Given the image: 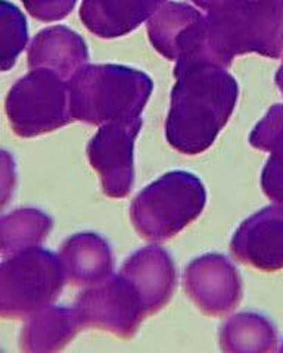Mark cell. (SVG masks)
I'll use <instances>...</instances> for the list:
<instances>
[{
	"mask_svg": "<svg viewBox=\"0 0 283 353\" xmlns=\"http://www.w3.org/2000/svg\"><path fill=\"white\" fill-rule=\"evenodd\" d=\"M53 228V219L40 209L21 208L0 221V250L2 258L18 252L39 248Z\"/></svg>",
	"mask_w": 283,
	"mask_h": 353,
	"instance_id": "cell-17",
	"label": "cell"
},
{
	"mask_svg": "<svg viewBox=\"0 0 283 353\" xmlns=\"http://www.w3.org/2000/svg\"><path fill=\"white\" fill-rule=\"evenodd\" d=\"M148 32L154 48L170 61L210 59L205 22L197 10L188 6L168 5L149 21Z\"/></svg>",
	"mask_w": 283,
	"mask_h": 353,
	"instance_id": "cell-10",
	"label": "cell"
},
{
	"mask_svg": "<svg viewBox=\"0 0 283 353\" xmlns=\"http://www.w3.org/2000/svg\"><path fill=\"white\" fill-rule=\"evenodd\" d=\"M119 274L136 287L148 316L157 314L170 302L177 284L174 261L159 246H146L135 252L124 262Z\"/></svg>",
	"mask_w": 283,
	"mask_h": 353,
	"instance_id": "cell-11",
	"label": "cell"
},
{
	"mask_svg": "<svg viewBox=\"0 0 283 353\" xmlns=\"http://www.w3.org/2000/svg\"><path fill=\"white\" fill-rule=\"evenodd\" d=\"M142 119L101 125L87 145L90 167L101 179L105 196L127 197L135 184V143L142 130Z\"/></svg>",
	"mask_w": 283,
	"mask_h": 353,
	"instance_id": "cell-7",
	"label": "cell"
},
{
	"mask_svg": "<svg viewBox=\"0 0 283 353\" xmlns=\"http://www.w3.org/2000/svg\"><path fill=\"white\" fill-rule=\"evenodd\" d=\"M87 59L89 53L84 40L65 27L41 31L32 41L28 53L31 70L55 71L62 79H70L77 74Z\"/></svg>",
	"mask_w": 283,
	"mask_h": 353,
	"instance_id": "cell-13",
	"label": "cell"
},
{
	"mask_svg": "<svg viewBox=\"0 0 283 353\" xmlns=\"http://www.w3.org/2000/svg\"><path fill=\"white\" fill-rule=\"evenodd\" d=\"M81 328L75 309L48 306L27 318L21 331L19 347L24 352H58L77 336Z\"/></svg>",
	"mask_w": 283,
	"mask_h": 353,
	"instance_id": "cell-14",
	"label": "cell"
},
{
	"mask_svg": "<svg viewBox=\"0 0 283 353\" xmlns=\"http://www.w3.org/2000/svg\"><path fill=\"white\" fill-rule=\"evenodd\" d=\"M67 281L61 256L31 248L5 258L0 267V314L24 319L55 302Z\"/></svg>",
	"mask_w": 283,
	"mask_h": 353,
	"instance_id": "cell-4",
	"label": "cell"
},
{
	"mask_svg": "<svg viewBox=\"0 0 283 353\" xmlns=\"http://www.w3.org/2000/svg\"><path fill=\"white\" fill-rule=\"evenodd\" d=\"M249 145L270 153L261 172V187L270 201L283 205V105L271 108L254 127Z\"/></svg>",
	"mask_w": 283,
	"mask_h": 353,
	"instance_id": "cell-15",
	"label": "cell"
},
{
	"mask_svg": "<svg viewBox=\"0 0 283 353\" xmlns=\"http://www.w3.org/2000/svg\"><path fill=\"white\" fill-rule=\"evenodd\" d=\"M74 121L90 125L140 118L152 92L148 75L121 65L81 68L68 84Z\"/></svg>",
	"mask_w": 283,
	"mask_h": 353,
	"instance_id": "cell-2",
	"label": "cell"
},
{
	"mask_svg": "<svg viewBox=\"0 0 283 353\" xmlns=\"http://www.w3.org/2000/svg\"><path fill=\"white\" fill-rule=\"evenodd\" d=\"M282 353H283V343H282V346H280V349H279Z\"/></svg>",
	"mask_w": 283,
	"mask_h": 353,
	"instance_id": "cell-20",
	"label": "cell"
},
{
	"mask_svg": "<svg viewBox=\"0 0 283 353\" xmlns=\"http://www.w3.org/2000/svg\"><path fill=\"white\" fill-rule=\"evenodd\" d=\"M3 70L14 65L15 59L27 43V27L26 19L12 6L8 10L6 3L3 5Z\"/></svg>",
	"mask_w": 283,
	"mask_h": 353,
	"instance_id": "cell-18",
	"label": "cell"
},
{
	"mask_svg": "<svg viewBox=\"0 0 283 353\" xmlns=\"http://www.w3.org/2000/svg\"><path fill=\"white\" fill-rule=\"evenodd\" d=\"M277 84L280 87V90L283 92V65H282V68H280V71L277 74Z\"/></svg>",
	"mask_w": 283,
	"mask_h": 353,
	"instance_id": "cell-19",
	"label": "cell"
},
{
	"mask_svg": "<svg viewBox=\"0 0 283 353\" xmlns=\"http://www.w3.org/2000/svg\"><path fill=\"white\" fill-rule=\"evenodd\" d=\"M55 71L37 68L21 79L6 97V115L19 137H37L72 123L70 88Z\"/></svg>",
	"mask_w": 283,
	"mask_h": 353,
	"instance_id": "cell-5",
	"label": "cell"
},
{
	"mask_svg": "<svg viewBox=\"0 0 283 353\" xmlns=\"http://www.w3.org/2000/svg\"><path fill=\"white\" fill-rule=\"evenodd\" d=\"M174 75L177 83L171 93L166 139L174 150L193 157L208 150L231 119L237 84L210 59L179 61Z\"/></svg>",
	"mask_w": 283,
	"mask_h": 353,
	"instance_id": "cell-1",
	"label": "cell"
},
{
	"mask_svg": "<svg viewBox=\"0 0 283 353\" xmlns=\"http://www.w3.org/2000/svg\"><path fill=\"white\" fill-rule=\"evenodd\" d=\"M74 309L83 330H104L119 339H133L148 318L136 287L121 274L87 287L75 299Z\"/></svg>",
	"mask_w": 283,
	"mask_h": 353,
	"instance_id": "cell-6",
	"label": "cell"
},
{
	"mask_svg": "<svg viewBox=\"0 0 283 353\" xmlns=\"http://www.w3.org/2000/svg\"><path fill=\"white\" fill-rule=\"evenodd\" d=\"M204 183L188 171H170L146 185L130 205V219L140 237L161 243L177 236L205 208Z\"/></svg>",
	"mask_w": 283,
	"mask_h": 353,
	"instance_id": "cell-3",
	"label": "cell"
},
{
	"mask_svg": "<svg viewBox=\"0 0 283 353\" xmlns=\"http://www.w3.org/2000/svg\"><path fill=\"white\" fill-rule=\"evenodd\" d=\"M61 261L67 281L90 287L104 283L114 271V252L110 243L96 233H79L64 241Z\"/></svg>",
	"mask_w": 283,
	"mask_h": 353,
	"instance_id": "cell-12",
	"label": "cell"
},
{
	"mask_svg": "<svg viewBox=\"0 0 283 353\" xmlns=\"http://www.w3.org/2000/svg\"><path fill=\"white\" fill-rule=\"evenodd\" d=\"M189 299L206 316H224L241 303L242 277L222 253H205L189 262L183 272Z\"/></svg>",
	"mask_w": 283,
	"mask_h": 353,
	"instance_id": "cell-8",
	"label": "cell"
},
{
	"mask_svg": "<svg viewBox=\"0 0 283 353\" xmlns=\"http://www.w3.org/2000/svg\"><path fill=\"white\" fill-rule=\"evenodd\" d=\"M219 341L222 350L231 353L275 352L277 331L267 316L257 312H241L222 325Z\"/></svg>",
	"mask_w": 283,
	"mask_h": 353,
	"instance_id": "cell-16",
	"label": "cell"
},
{
	"mask_svg": "<svg viewBox=\"0 0 283 353\" xmlns=\"http://www.w3.org/2000/svg\"><path fill=\"white\" fill-rule=\"evenodd\" d=\"M232 256L263 272L283 270V205L266 206L245 219L231 241Z\"/></svg>",
	"mask_w": 283,
	"mask_h": 353,
	"instance_id": "cell-9",
	"label": "cell"
}]
</instances>
